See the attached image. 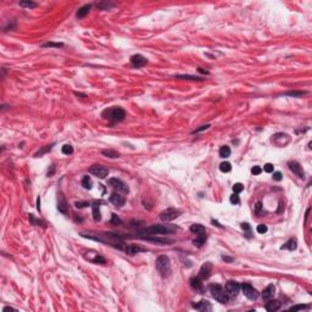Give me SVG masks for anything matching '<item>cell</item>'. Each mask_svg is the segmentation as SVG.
<instances>
[{
  "label": "cell",
  "instance_id": "cell-5",
  "mask_svg": "<svg viewBox=\"0 0 312 312\" xmlns=\"http://www.w3.org/2000/svg\"><path fill=\"white\" fill-rule=\"evenodd\" d=\"M179 215H180V211L178 208L168 207L160 212V219L164 222H170V221H173L174 218H177Z\"/></svg>",
  "mask_w": 312,
  "mask_h": 312
},
{
  "label": "cell",
  "instance_id": "cell-26",
  "mask_svg": "<svg viewBox=\"0 0 312 312\" xmlns=\"http://www.w3.org/2000/svg\"><path fill=\"white\" fill-rule=\"evenodd\" d=\"M82 185H83L84 189H92V187H93L92 178L89 176H84L83 179H82Z\"/></svg>",
  "mask_w": 312,
  "mask_h": 312
},
{
  "label": "cell",
  "instance_id": "cell-53",
  "mask_svg": "<svg viewBox=\"0 0 312 312\" xmlns=\"http://www.w3.org/2000/svg\"><path fill=\"white\" fill-rule=\"evenodd\" d=\"M212 223H213V224H216L217 227H222V226H221V224H218V222H217V221H215V219H212Z\"/></svg>",
  "mask_w": 312,
  "mask_h": 312
},
{
  "label": "cell",
  "instance_id": "cell-50",
  "mask_svg": "<svg viewBox=\"0 0 312 312\" xmlns=\"http://www.w3.org/2000/svg\"><path fill=\"white\" fill-rule=\"evenodd\" d=\"M198 71H199V72H200V73H203V74H206V76H208V74H210V72H208V71H206V69H198Z\"/></svg>",
  "mask_w": 312,
  "mask_h": 312
},
{
  "label": "cell",
  "instance_id": "cell-22",
  "mask_svg": "<svg viewBox=\"0 0 312 312\" xmlns=\"http://www.w3.org/2000/svg\"><path fill=\"white\" fill-rule=\"evenodd\" d=\"M190 232L192 233H195V234H203V233H206V229L203 224H199V223H194L190 226Z\"/></svg>",
  "mask_w": 312,
  "mask_h": 312
},
{
  "label": "cell",
  "instance_id": "cell-12",
  "mask_svg": "<svg viewBox=\"0 0 312 312\" xmlns=\"http://www.w3.org/2000/svg\"><path fill=\"white\" fill-rule=\"evenodd\" d=\"M211 272H212V265L210 262H206L201 266V268L199 271V277L201 279H208L211 276Z\"/></svg>",
  "mask_w": 312,
  "mask_h": 312
},
{
  "label": "cell",
  "instance_id": "cell-39",
  "mask_svg": "<svg viewBox=\"0 0 312 312\" xmlns=\"http://www.w3.org/2000/svg\"><path fill=\"white\" fill-rule=\"evenodd\" d=\"M256 231H257V233L263 234V233L267 232V226H266V224H259V226L256 227Z\"/></svg>",
  "mask_w": 312,
  "mask_h": 312
},
{
  "label": "cell",
  "instance_id": "cell-46",
  "mask_svg": "<svg viewBox=\"0 0 312 312\" xmlns=\"http://www.w3.org/2000/svg\"><path fill=\"white\" fill-rule=\"evenodd\" d=\"M273 179H274V180H277V182H279V180H282V179H283V176H282L280 172H274V173H273Z\"/></svg>",
  "mask_w": 312,
  "mask_h": 312
},
{
  "label": "cell",
  "instance_id": "cell-31",
  "mask_svg": "<svg viewBox=\"0 0 312 312\" xmlns=\"http://www.w3.org/2000/svg\"><path fill=\"white\" fill-rule=\"evenodd\" d=\"M51 148H53V144H51V145H45L43 149H40V150H39V151L35 154L34 156H35V157H39V156H41L43 154H45V152L50 151V150H51Z\"/></svg>",
  "mask_w": 312,
  "mask_h": 312
},
{
  "label": "cell",
  "instance_id": "cell-10",
  "mask_svg": "<svg viewBox=\"0 0 312 312\" xmlns=\"http://www.w3.org/2000/svg\"><path fill=\"white\" fill-rule=\"evenodd\" d=\"M288 166H289V170H290L294 174H296L299 178H304V177H305L304 168H302V166H301L298 161H289Z\"/></svg>",
  "mask_w": 312,
  "mask_h": 312
},
{
  "label": "cell",
  "instance_id": "cell-48",
  "mask_svg": "<svg viewBox=\"0 0 312 312\" xmlns=\"http://www.w3.org/2000/svg\"><path fill=\"white\" fill-rule=\"evenodd\" d=\"M54 173H55V166H50V170L48 171V176L51 177V176H54Z\"/></svg>",
  "mask_w": 312,
  "mask_h": 312
},
{
  "label": "cell",
  "instance_id": "cell-34",
  "mask_svg": "<svg viewBox=\"0 0 312 312\" xmlns=\"http://www.w3.org/2000/svg\"><path fill=\"white\" fill-rule=\"evenodd\" d=\"M73 152V148L69 145V144H65L64 146H62V154H65V155H71Z\"/></svg>",
  "mask_w": 312,
  "mask_h": 312
},
{
  "label": "cell",
  "instance_id": "cell-35",
  "mask_svg": "<svg viewBox=\"0 0 312 312\" xmlns=\"http://www.w3.org/2000/svg\"><path fill=\"white\" fill-rule=\"evenodd\" d=\"M231 203L233 204V205H238L239 203H240V199H239V196H238V194L237 193H234L233 195H231Z\"/></svg>",
  "mask_w": 312,
  "mask_h": 312
},
{
  "label": "cell",
  "instance_id": "cell-6",
  "mask_svg": "<svg viewBox=\"0 0 312 312\" xmlns=\"http://www.w3.org/2000/svg\"><path fill=\"white\" fill-rule=\"evenodd\" d=\"M109 185H111L115 190H117V193H122V194H128L129 193L128 185L118 178H110L109 179Z\"/></svg>",
  "mask_w": 312,
  "mask_h": 312
},
{
  "label": "cell",
  "instance_id": "cell-2",
  "mask_svg": "<svg viewBox=\"0 0 312 312\" xmlns=\"http://www.w3.org/2000/svg\"><path fill=\"white\" fill-rule=\"evenodd\" d=\"M156 270L160 273V276L162 278H167L171 276V263H170V259L166 255H161L156 259L155 262Z\"/></svg>",
  "mask_w": 312,
  "mask_h": 312
},
{
  "label": "cell",
  "instance_id": "cell-19",
  "mask_svg": "<svg viewBox=\"0 0 312 312\" xmlns=\"http://www.w3.org/2000/svg\"><path fill=\"white\" fill-rule=\"evenodd\" d=\"M274 290H276L274 285H273V284H270V285L262 291V298H263L265 300H271V299L273 298V295H274Z\"/></svg>",
  "mask_w": 312,
  "mask_h": 312
},
{
  "label": "cell",
  "instance_id": "cell-45",
  "mask_svg": "<svg viewBox=\"0 0 312 312\" xmlns=\"http://www.w3.org/2000/svg\"><path fill=\"white\" fill-rule=\"evenodd\" d=\"M77 208H83V207H88V206H92L89 203H76L74 204Z\"/></svg>",
  "mask_w": 312,
  "mask_h": 312
},
{
  "label": "cell",
  "instance_id": "cell-23",
  "mask_svg": "<svg viewBox=\"0 0 312 312\" xmlns=\"http://www.w3.org/2000/svg\"><path fill=\"white\" fill-rule=\"evenodd\" d=\"M205 242H206V234L203 233V234H198V238L194 239L193 244H194L196 247H201V246L205 244Z\"/></svg>",
  "mask_w": 312,
  "mask_h": 312
},
{
  "label": "cell",
  "instance_id": "cell-52",
  "mask_svg": "<svg viewBox=\"0 0 312 312\" xmlns=\"http://www.w3.org/2000/svg\"><path fill=\"white\" fill-rule=\"evenodd\" d=\"M9 310H15V309H12V307H10V306H6V307H4L2 312H6V311H9Z\"/></svg>",
  "mask_w": 312,
  "mask_h": 312
},
{
  "label": "cell",
  "instance_id": "cell-15",
  "mask_svg": "<svg viewBox=\"0 0 312 312\" xmlns=\"http://www.w3.org/2000/svg\"><path fill=\"white\" fill-rule=\"evenodd\" d=\"M122 250H124L128 255H134V254H138V252H141V251H146V249L141 247V246H138V245H127V246H122Z\"/></svg>",
  "mask_w": 312,
  "mask_h": 312
},
{
  "label": "cell",
  "instance_id": "cell-17",
  "mask_svg": "<svg viewBox=\"0 0 312 312\" xmlns=\"http://www.w3.org/2000/svg\"><path fill=\"white\" fill-rule=\"evenodd\" d=\"M280 306H282V302H280L279 300H270V301L265 305V309L270 312H274V311H277V310H279Z\"/></svg>",
  "mask_w": 312,
  "mask_h": 312
},
{
  "label": "cell",
  "instance_id": "cell-36",
  "mask_svg": "<svg viewBox=\"0 0 312 312\" xmlns=\"http://www.w3.org/2000/svg\"><path fill=\"white\" fill-rule=\"evenodd\" d=\"M305 94H306V92H288V93H285V95H288V97H302Z\"/></svg>",
  "mask_w": 312,
  "mask_h": 312
},
{
  "label": "cell",
  "instance_id": "cell-42",
  "mask_svg": "<svg viewBox=\"0 0 312 312\" xmlns=\"http://www.w3.org/2000/svg\"><path fill=\"white\" fill-rule=\"evenodd\" d=\"M251 172H252L254 176H257V174H260L261 172H262V168H261L260 166H254V167H252V170H251Z\"/></svg>",
  "mask_w": 312,
  "mask_h": 312
},
{
  "label": "cell",
  "instance_id": "cell-11",
  "mask_svg": "<svg viewBox=\"0 0 312 312\" xmlns=\"http://www.w3.org/2000/svg\"><path fill=\"white\" fill-rule=\"evenodd\" d=\"M110 203L117 207H122L126 203V199L123 195H121L120 193H112L110 195Z\"/></svg>",
  "mask_w": 312,
  "mask_h": 312
},
{
  "label": "cell",
  "instance_id": "cell-28",
  "mask_svg": "<svg viewBox=\"0 0 312 312\" xmlns=\"http://www.w3.org/2000/svg\"><path fill=\"white\" fill-rule=\"evenodd\" d=\"M57 208H59V211L60 212H62V213H66L67 212V205H66V201H65V199L61 196V199H60V201H59V204H57Z\"/></svg>",
  "mask_w": 312,
  "mask_h": 312
},
{
  "label": "cell",
  "instance_id": "cell-40",
  "mask_svg": "<svg viewBox=\"0 0 312 312\" xmlns=\"http://www.w3.org/2000/svg\"><path fill=\"white\" fill-rule=\"evenodd\" d=\"M273 170H274V166H273L272 164H266V165L263 166V171H265V172H267V173L273 172Z\"/></svg>",
  "mask_w": 312,
  "mask_h": 312
},
{
  "label": "cell",
  "instance_id": "cell-16",
  "mask_svg": "<svg viewBox=\"0 0 312 312\" xmlns=\"http://www.w3.org/2000/svg\"><path fill=\"white\" fill-rule=\"evenodd\" d=\"M193 307L195 310H199V311H211L212 310L211 304L208 301H206V300H201L198 304H193Z\"/></svg>",
  "mask_w": 312,
  "mask_h": 312
},
{
  "label": "cell",
  "instance_id": "cell-18",
  "mask_svg": "<svg viewBox=\"0 0 312 312\" xmlns=\"http://www.w3.org/2000/svg\"><path fill=\"white\" fill-rule=\"evenodd\" d=\"M92 210H93V218L95 222H99L101 219V213H100V203L95 201L92 204Z\"/></svg>",
  "mask_w": 312,
  "mask_h": 312
},
{
  "label": "cell",
  "instance_id": "cell-27",
  "mask_svg": "<svg viewBox=\"0 0 312 312\" xmlns=\"http://www.w3.org/2000/svg\"><path fill=\"white\" fill-rule=\"evenodd\" d=\"M219 156L223 157V159L229 157V156H231V149H229V146L223 145V146L219 149Z\"/></svg>",
  "mask_w": 312,
  "mask_h": 312
},
{
  "label": "cell",
  "instance_id": "cell-51",
  "mask_svg": "<svg viewBox=\"0 0 312 312\" xmlns=\"http://www.w3.org/2000/svg\"><path fill=\"white\" fill-rule=\"evenodd\" d=\"M37 208L40 210V198H38V200H37Z\"/></svg>",
  "mask_w": 312,
  "mask_h": 312
},
{
  "label": "cell",
  "instance_id": "cell-3",
  "mask_svg": "<svg viewBox=\"0 0 312 312\" xmlns=\"http://www.w3.org/2000/svg\"><path fill=\"white\" fill-rule=\"evenodd\" d=\"M210 291H211V294H212V296H213V299L216 301H218L219 304H223V305L228 304L229 296H228L226 289H223L222 285H219V284H212V285H210Z\"/></svg>",
  "mask_w": 312,
  "mask_h": 312
},
{
  "label": "cell",
  "instance_id": "cell-8",
  "mask_svg": "<svg viewBox=\"0 0 312 312\" xmlns=\"http://www.w3.org/2000/svg\"><path fill=\"white\" fill-rule=\"evenodd\" d=\"M240 289L243 290L244 295H245L249 300H256V299L259 298L257 290H256L252 285H250V284H247V283H243V284L240 285Z\"/></svg>",
  "mask_w": 312,
  "mask_h": 312
},
{
  "label": "cell",
  "instance_id": "cell-37",
  "mask_svg": "<svg viewBox=\"0 0 312 312\" xmlns=\"http://www.w3.org/2000/svg\"><path fill=\"white\" fill-rule=\"evenodd\" d=\"M244 189V185L242 183H235L234 185H233V190H234V193H240V192H243Z\"/></svg>",
  "mask_w": 312,
  "mask_h": 312
},
{
  "label": "cell",
  "instance_id": "cell-43",
  "mask_svg": "<svg viewBox=\"0 0 312 312\" xmlns=\"http://www.w3.org/2000/svg\"><path fill=\"white\" fill-rule=\"evenodd\" d=\"M111 223H115V224H121V219L117 217V215L112 213V218H111Z\"/></svg>",
  "mask_w": 312,
  "mask_h": 312
},
{
  "label": "cell",
  "instance_id": "cell-21",
  "mask_svg": "<svg viewBox=\"0 0 312 312\" xmlns=\"http://www.w3.org/2000/svg\"><path fill=\"white\" fill-rule=\"evenodd\" d=\"M296 247H298V240H296L295 238H291V239H289L286 243L284 244V245H283L280 249H282V250L284 249V250H289V251H293V250H295Z\"/></svg>",
  "mask_w": 312,
  "mask_h": 312
},
{
  "label": "cell",
  "instance_id": "cell-44",
  "mask_svg": "<svg viewBox=\"0 0 312 312\" xmlns=\"http://www.w3.org/2000/svg\"><path fill=\"white\" fill-rule=\"evenodd\" d=\"M98 7L100 9H110L112 6V4H109V2H100V4H97Z\"/></svg>",
  "mask_w": 312,
  "mask_h": 312
},
{
  "label": "cell",
  "instance_id": "cell-32",
  "mask_svg": "<svg viewBox=\"0 0 312 312\" xmlns=\"http://www.w3.org/2000/svg\"><path fill=\"white\" fill-rule=\"evenodd\" d=\"M43 48H62L64 44L62 43H53V41H49V43H45L41 45Z\"/></svg>",
  "mask_w": 312,
  "mask_h": 312
},
{
  "label": "cell",
  "instance_id": "cell-13",
  "mask_svg": "<svg viewBox=\"0 0 312 312\" xmlns=\"http://www.w3.org/2000/svg\"><path fill=\"white\" fill-rule=\"evenodd\" d=\"M146 59L143 56V55H140V54H137V55H133L132 57H131V64L134 66V67H141V66H144V65H146Z\"/></svg>",
  "mask_w": 312,
  "mask_h": 312
},
{
  "label": "cell",
  "instance_id": "cell-25",
  "mask_svg": "<svg viewBox=\"0 0 312 312\" xmlns=\"http://www.w3.org/2000/svg\"><path fill=\"white\" fill-rule=\"evenodd\" d=\"M176 78L179 79H188V81H204L205 78L198 77V76H190V74H182V76H176Z\"/></svg>",
  "mask_w": 312,
  "mask_h": 312
},
{
  "label": "cell",
  "instance_id": "cell-33",
  "mask_svg": "<svg viewBox=\"0 0 312 312\" xmlns=\"http://www.w3.org/2000/svg\"><path fill=\"white\" fill-rule=\"evenodd\" d=\"M90 261H92L93 263H100V265H104L105 262H106L104 257H103V256H100V255H98V254H97V256H95L94 259H92Z\"/></svg>",
  "mask_w": 312,
  "mask_h": 312
},
{
  "label": "cell",
  "instance_id": "cell-9",
  "mask_svg": "<svg viewBox=\"0 0 312 312\" xmlns=\"http://www.w3.org/2000/svg\"><path fill=\"white\" fill-rule=\"evenodd\" d=\"M89 172L94 176H97L100 179H104L105 177L109 174V168H106L103 165H93L89 168Z\"/></svg>",
  "mask_w": 312,
  "mask_h": 312
},
{
  "label": "cell",
  "instance_id": "cell-14",
  "mask_svg": "<svg viewBox=\"0 0 312 312\" xmlns=\"http://www.w3.org/2000/svg\"><path fill=\"white\" fill-rule=\"evenodd\" d=\"M189 284H190V288L198 293H203V283H201V278L200 277H195L192 278L189 280Z\"/></svg>",
  "mask_w": 312,
  "mask_h": 312
},
{
  "label": "cell",
  "instance_id": "cell-4",
  "mask_svg": "<svg viewBox=\"0 0 312 312\" xmlns=\"http://www.w3.org/2000/svg\"><path fill=\"white\" fill-rule=\"evenodd\" d=\"M103 116L105 118L112 121V122H121L124 120L126 117V112L121 107H111V109H107L103 112Z\"/></svg>",
  "mask_w": 312,
  "mask_h": 312
},
{
  "label": "cell",
  "instance_id": "cell-47",
  "mask_svg": "<svg viewBox=\"0 0 312 312\" xmlns=\"http://www.w3.org/2000/svg\"><path fill=\"white\" fill-rule=\"evenodd\" d=\"M242 228H243L244 231H246V232H247V234H250V231H251V228H250L249 223H242Z\"/></svg>",
  "mask_w": 312,
  "mask_h": 312
},
{
  "label": "cell",
  "instance_id": "cell-38",
  "mask_svg": "<svg viewBox=\"0 0 312 312\" xmlns=\"http://www.w3.org/2000/svg\"><path fill=\"white\" fill-rule=\"evenodd\" d=\"M304 309H310L309 305H296V306H291L289 310L290 311H298V310H304Z\"/></svg>",
  "mask_w": 312,
  "mask_h": 312
},
{
  "label": "cell",
  "instance_id": "cell-29",
  "mask_svg": "<svg viewBox=\"0 0 312 312\" xmlns=\"http://www.w3.org/2000/svg\"><path fill=\"white\" fill-rule=\"evenodd\" d=\"M219 170H221V172H229L231 170H232V166H231V164L229 162H222L221 165H219Z\"/></svg>",
  "mask_w": 312,
  "mask_h": 312
},
{
  "label": "cell",
  "instance_id": "cell-20",
  "mask_svg": "<svg viewBox=\"0 0 312 312\" xmlns=\"http://www.w3.org/2000/svg\"><path fill=\"white\" fill-rule=\"evenodd\" d=\"M90 7H92V5L90 4H87V5H83L82 7H79L78 9V11H77V14H76V16H77V18H83V17H85L87 15H88V12H89V10H90Z\"/></svg>",
  "mask_w": 312,
  "mask_h": 312
},
{
  "label": "cell",
  "instance_id": "cell-24",
  "mask_svg": "<svg viewBox=\"0 0 312 312\" xmlns=\"http://www.w3.org/2000/svg\"><path fill=\"white\" fill-rule=\"evenodd\" d=\"M101 154H103L104 156H106V157H109V159H117V157H120V154H118L117 151H115V150H111V149H109V150H103Z\"/></svg>",
  "mask_w": 312,
  "mask_h": 312
},
{
  "label": "cell",
  "instance_id": "cell-49",
  "mask_svg": "<svg viewBox=\"0 0 312 312\" xmlns=\"http://www.w3.org/2000/svg\"><path fill=\"white\" fill-rule=\"evenodd\" d=\"M222 260H224L226 262H233L234 261V259H232V257H228V256H222Z\"/></svg>",
  "mask_w": 312,
  "mask_h": 312
},
{
  "label": "cell",
  "instance_id": "cell-41",
  "mask_svg": "<svg viewBox=\"0 0 312 312\" xmlns=\"http://www.w3.org/2000/svg\"><path fill=\"white\" fill-rule=\"evenodd\" d=\"M210 128V124H205V126H201L200 128H198V129H195V131H193L192 132V134H195V133H199V132H203V131H206Z\"/></svg>",
  "mask_w": 312,
  "mask_h": 312
},
{
  "label": "cell",
  "instance_id": "cell-1",
  "mask_svg": "<svg viewBox=\"0 0 312 312\" xmlns=\"http://www.w3.org/2000/svg\"><path fill=\"white\" fill-rule=\"evenodd\" d=\"M178 228L172 224H152L143 231V233H148L150 235H164V234H170L176 232Z\"/></svg>",
  "mask_w": 312,
  "mask_h": 312
},
{
  "label": "cell",
  "instance_id": "cell-30",
  "mask_svg": "<svg viewBox=\"0 0 312 312\" xmlns=\"http://www.w3.org/2000/svg\"><path fill=\"white\" fill-rule=\"evenodd\" d=\"M20 6L22 7H28V9H33V7H37V2H33V1H20Z\"/></svg>",
  "mask_w": 312,
  "mask_h": 312
},
{
  "label": "cell",
  "instance_id": "cell-7",
  "mask_svg": "<svg viewBox=\"0 0 312 312\" xmlns=\"http://www.w3.org/2000/svg\"><path fill=\"white\" fill-rule=\"evenodd\" d=\"M226 291L229 298H235L240 291V284L235 280H229L226 283Z\"/></svg>",
  "mask_w": 312,
  "mask_h": 312
}]
</instances>
